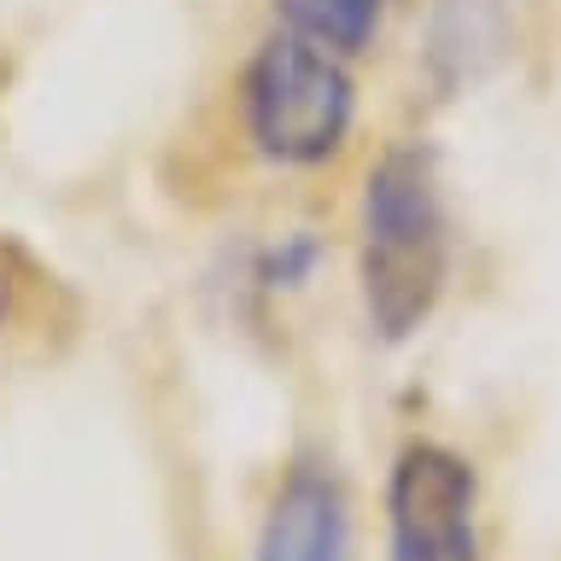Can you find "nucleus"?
<instances>
[{"label": "nucleus", "instance_id": "nucleus-3", "mask_svg": "<svg viewBox=\"0 0 561 561\" xmlns=\"http://www.w3.org/2000/svg\"><path fill=\"white\" fill-rule=\"evenodd\" d=\"M386 561H485L480 473L438 438H410L386 473Z\"/></svg>", "mask_w": 561, "mask_h": 561}, {"label": "nucleus", "instance_id": "nucleus-7", "mask_svg": "<svg viewBox=\"0 0 561 561\" xmlns=\"http://www.w3.org/2000/svg\"><path fill=\"white\" fill-rule=\"evenodd\" d=\"M316 257H322V245H316L310 234H293V240H280V245H270L263 252V263H257V280L263 287H305L310 280V270H316Z\"/></svg>", "mask_w": 561, "mask_h": 561}, {"label": "nucleus", "instance_id": "nucleus-4", "mask_svg": "<svg viewBox=\"0 0 561 561\" xmlns=\"http://www.w3.org/2000/svg\"><path fill=\"white\" fill-rule=\"evenodd\" d=\"M252 561H351V491L333 462H293L270 491Z\"/></svg>", "mask_w": 561, "mask_h": 561}, {"label": "nucleus", "instance_id": "nucleus-5", "mask_svg": "<svg viewBox=\"0 0 561 561\" xmlns=\"http://www.w3.org/2000/svg\"><path fill=\"white\" fill-rule=\"evenodd\" d=\"M508 47V12L503 0H438L427 30V70L445 88H462L485 77Z\"/></svg>", "mask_w": 561, "mask_h": 561}, {"label": "nucleus", "instance_id": "nucleus-6", "mask_svg": "<svg viewBox=\"0 0 561 561\" xmlns=\"http://www.w3.org/2000/svg\"><path fill=\"white\" fill-rule=\"evenodd\" d=\"M275 12L280 30L305 35V42L340 53V59H357V53L375 47L392 0H275Z\"/></svg>", "mask_w": 561, "mask_h": 561}, {"label": "nucleus", "instance_id": "nucleus-1", "mask_svg": "<svg viewBox=\"0 0 561 561\" xmlns=\"http://www.w3.org/2000/svg\"><path fill=\"white\" fill-rule=\"evenodd\" d=\"M450 280V217L427 147H386L363 175L357 293L368 333L403 345L433 322Z\"/></svg>", "mask_w": 561, "mask_h": 561}, {"label": "nucleus", "instance_id": "nucleus-2", "mask_svg": "<svg viewBox=\"0 0 561 561\" xmlns=\"http://www.w3.org/2000/svg\"><path fill=\"white\" fill-rule=\"evenodd\" d=\"M240 117L257 158L280 170H316L345 152L351 123H357V82L340 53L275 30L245 59Z\"/></svg>", "mask_w": 561, "mask_h": 561}]
</instances>
